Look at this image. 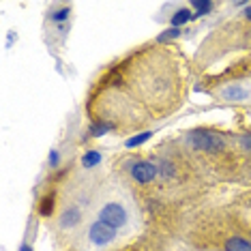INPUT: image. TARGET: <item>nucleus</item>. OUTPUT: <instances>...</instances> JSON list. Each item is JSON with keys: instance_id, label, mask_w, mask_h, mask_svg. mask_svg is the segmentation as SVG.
Wrapping results in <instances>:
<instances>
[{"instance_id": "obj_15", "label": "nucleus", "mask_w": 251, "mask_h": 251, "mask_svg": "<svg viewBox=\"0 0 251 251\" xmlns=\"http://www.w3.org/2000/svg\"><path fill=\"white\" fill-rule=\"evenodd\" d=\"M238 144L243 146V151L251 152V135H243V138H241V142H238Z\"/></svg>"}, {"instance_id": "obj_7", "label": "nucleus", "mask_w": 251, "mask_h": 251, "mask_svg": "<svg viewBox=\"0 0 251 251\" xmlns=\"http://www.w3.org/2000/svg\"><path fill=\"white\" fill-rule=\"evenodd\" d=\"M224 249L226 251H251V243L243 236H230V238H226Z\"/></svg>"}, {"instance_id": "obj_9", "label": "nucleus", "mask_w": 251, "mask_h": 251, "mask_svg": "<svg viewBox=\"0 0 251 251\" xmlns=\"http://www.w3.org/2000/svg\"><path fill=\"white\" fill-rule=\"evenodd\" d=\"M191 20H196V13H193L191 9L182 7V9H178V11H176V13L172 15L170 24H172V28H180L182 24H187V22H191Z\"/></svg>"}, {"instance_id": "obj_14", "label": "nucleus", "mask_w": 251, "mask_h": 251, "mask_svg": "<svg viewBox=\"0 0 251 251\" xmlns=\"http://www.w3.org/2000/svg\"><path fill=\"white\" fill-rule=\"evenodd\" d=\"M180 28H168V30L163 32L161 37H159V41H168V39H176V37H180Z\"/></svg>"}, {"instance_id": "obj_11", "label": "nucleus", "mask_w": 251, "mask_h": 251, "mask_svg": "<svg viewBox=\"0 0 251 251\" xmlns=\"http://www.w3.org/2000/svg\"><path fill=\"white\" fill-rule=\"evenodd\" d=\"M97 163H101V152L99 151H88V152H84V157H82V165L86 170L90 168H95Z\"/></svg>"}, {"instance_id": "obj_6", "label": "nucleus", "mask_w": 251, "mask_h": 251, "mask_svg": "<svg viewBox=\"0 0 251 251\" xmlns=\"http://www.w3.org/2000/svg\"><path fill=\"white\" fill-rule=\"evenodd\" d=\"M79 224H82V210L77 206H69L60 217V227H67V230H69V227H75Z\"/></svg>"}, {"instance_id": "obj_2", "label": "nucleus", "mask_w": 251, "mask_h": 251, "mask_svg": "<svg viewBox=\"0 0 251 251\" xmlns=\"http://www.w3.org/2000/svg\"><path fill=\"white\" fill-rule=\"evenodd\" d=\"M116 241H118V230H114V227L105 226L103 221H99V219H93L88 224L86 236H84V243H86V247L95 249V251H103L107 247H112Z\"/></svg>"}, {"instance_id": "obj_18", "label": "nucleus", "mask_w": 251, "mask_h": 251, "mask_svg": "<svg viewBox=\"0 0 251 251\" xmlns=\"http://www.w3.org/2000/svg\"><path fill=\"white\" fill-rule=\"evenodd\" d=\"M245 15H247V20L251 22V4H249V7H247V11H245Z\"/></svg>"}, {"instance_id": "obj_17", "label": "nucleus", "mask_w": 251, "mask_h": 251, "mask_svg": "<svg viewBox=\"0 0 251 251\" xmlns=\"http://www.w3.org/2000/svg\"><path fill=\"white\" fill-rule=\"evenodd\" d=\"M20 251H32V247H30V245H26V243H24V245L20 247Z\"/></svg>"}, {"instance_id": "obj_16", "label": "nucleus", "mask_w": 251, "mask_h": 251, "mask_svg": "<svg viewBox=\"0 0 251 251\" xmlns=\"http://www.w3.org/2000/svg\"><path fill=\"white\" fill-rule=\"evenodd\" d=\"M56 163H58V152H52V155H50V168H56Z\"/></svg>"}, {"instance_id": "obj_8", "label": "nucleus", "mask_w": 251, "mask_h": 251, "mask_svg": "<svg viewBox=\"0 0 251 251\" xmlns=\"http://www.w3.org/2000/svg\"><path fill=\"white\" fill-rule=\"evenodd\" d=\"M69 15H71L69 4H60V7H54L52 11H48V18H50V22H54V24H65V22L69 20Z\"/></svg>"}, {"instance_id": "obj_1", "label": "nucleus", "mask_w": 251, "mask_h": 251, "mask_svg": "<svg viewBox=\"0 0 251 251\" xmlns=\"http://www.w3.org/2000/svg\"><path fill=\"white\" fill-rule=\"evenodd\" d=\"M95 219L103 221L105 226H110V227H114V230L121 232V230H125V227H129V224H131V213H129L127 204H123L121 200L110 198V200H105V202L99 204Z\"/></svg>"}, {"instance_id": "obj_3", "label": "nucleus", "mask_w": 251, "mask_h": 251, "mask_svg": "<svg viewBox=\"0 0 251 251\" xmlns=\"http://www.w3.org/2000/svg\"><path fill=\"white\" fill-rule=\"evenodd\" d=\"M189 144L200 152H219L224 151V138L217 133H210V131H191L187 135Z\"/></svg>"}, {"instance_id": "obj_13", "label": "nucleus", "mask_w": 251, "mask_h": 251, "mask_svg": "<svg viewBox=\"0 0 251 251\" xmlns=\"http://www.w3.org/2000/svg\"><path fill=\"white\" fill-rule=\"evenodd\" d=\"M151 131H144V133H140V135H135V138H129L127 140V146L129 148H133V146H138V144H142V142H146L148 138H151Z\"/></svg>"}, {"instance_id": "obj_10", "label": "nucleus", "mask_w": 251, "mask_h": 251, "mask_svg": "<svg viewBox=\"0 0 251 251\" xmlns=\"http://www.w3.org/2000/svg\"><path fill=\"white\" fill-rule=\"evenodd\" d=\"M189 9L196 13V18H202V15H206L210 9H213V2H202V0H193L189 2Z\"/></svg>"}, {"instance_id": "obj_12", "label": "nucleus", "mask_w": 251, "mask_h": 251, "mask_svg": "<svg viewBox=\"0 0 251 251\" xmlns=\"http://www.w3.org/2000/svg\"><path fill=\"white\" fill-rule=\"evenodd\" d=\"M39 213H41L43 217H50V215L54 213V196H48V198H43L41 206H39Z\"/></svg>"}, {"instance_id": "obj_4", "label": "nucleus", "mask_w": 251, "mask_h": 251, "mask_svg": "<svg viewBox=\"0 0 251 251\" xmlns=\"http://www.w3.org/2000/svg\"><path fill=\"white\" fill-rule=\"evenodd\" d=\"M217 99L227 101V103H251V82L227 84L217 93Z\"/></svg>"}, {"instance_id": "obj_5", "label": "nucleus", "mask_w": 251, "mask_h": 251, "mask_svg": "<svg viewBox=\"0 0 251 251\" xmlns=\"http://www.w3.org/2000/svg\"><path fill=\"white\" fill-rule=\"evenodd\" d=\"M131 178L135 182H140V185H148V182H152L157 178L159 174V168L152 161H146V159H140V161H133L131 163V170H129Z\"/></svg>"}]
</instances>
